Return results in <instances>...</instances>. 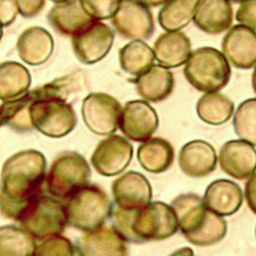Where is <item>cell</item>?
Returning a JSON list of instances; mask_svg holds the SVG:
<instances>
[{
  "instance_id": "10",
  "label": "cell",
  "mask_w": 256,
  "mask_h": 256,
  "mask_svg": "<svg viewBox=\"0 0 256 256\" xmlns=\"http://www.w3.org/2000/svg\"><path fill=\"white\" fill-rule=\"evenodd\" d=\"M111 24L119 35L132 40L147 39L155 29L149 7L139 0H120Z\"/></svg>"
},
{
  "instance_id": "29",
  "label": "cell",
  "mask_w": 256,
  "mask_h": 256,
  "mask_svg": "<svg viewBox=\"0 0 256 256\" xmlns=\"http://www.w3.org/2000/svg\"><path fill=\"white\" fill-rule=\"evenodd\" d=\"M201 0H168L158 12V23L165 31H180L195 14Z\"/></svg>"
},
{
  "instance_id": "3",
  "label": "cell",
  "mask_w": 256,
  "mask_h": 256,
  "mask_svg": "<svg viewBox=\"0 0 256 256\" xmlns=\"http://www.w3.org/2000/svg\"><path fill=\"white\" fill-rule=\"evenodd\" d=\"M179 230L188 242L195 246H210L226 235V220L209 210L203 199L195 193H183L171 201Z\"/></svg>"
},
{
  "instance_id": "45",
  "label": "cell",
  "mask_w": 256,
  "mask_h": 256,
  "mask_svg": "<svg viewBox=\"0 0 256 256\" xmlns=\"http://www.w3.org/2000/svg\"><path fill=\"white\" fill-rule=\"evenodd\" d=\"M255 237H256V228H255Z\"/></svg>"
},
{
  "instance_id": "22",
  "label": "cell",
  "mask_w": 256,
  "mask_h": 256,
  "mask_svg": "<svg viewBox=\"0 0 256 256\" xmlns=\"http://www.w3.org/2000/svg\"><path fill=\"white\" fill-rule=\"evenodd\" d=\"M240 186L229 179H217L211 182L203 195L206 207L220 216L235 214L243 203Z\"/></svg>"
},
{
  "instance_id": "37",
  "label": "cell",
  "mask_w": 256,
  "mask_h": 256,
  "mask_svg": "<svg viewBox=\"0 0 256 256\" xmlns=\"http://www.w3.org/2000/svg\"><path fill=\"white\" fill-rule=\"evenodd\" d=\"M46 0H17L18 12L25 18L36 16L44 8Z\"/></svg>"
},
{
  "instance_id": "40",
  "label": "cell",
  "mask_w": 256,
  "mask_h": 256,
  "mask_svg": "<svg viewBox=\"0 0 256 256\" xmlns=\"http://www.w3.org/2000/svg\"><path fill=\"white\" fill-rule=\"evenodd\" d=\"M141 3L146 5L147 7H158L164 5L168 0H139Z\"/></svg>"
},
{
  "instance_id": "8",
  "label": "cell",
  "mask_w": 256,
  "mask_h": 256,
  "mask_svg": "<svg viewBox=\"0 0 256 256\" xmlns=\"http://www.w3.org/2000/svg\"><path fill=\"white\" fill-rule=\"evenodd\" d=\"M33 128L50 138L68 135L77 124V116L72 105L59 96L35 99L29 108Z\"/></svg>"
},
{
  "instance_id": "34",
  "label": "cell",
  "mask_w": 256,
  "mask_h": 256,
  "mask_svg": "<svg viewBox=\"0 0 256 256\" xmlns=\"http://www.w3.org/2000/svg\"><path fill=\"white\" fill-rule=\"evenodd\" d=\"M83 9L95 20H105L114 15L120 0H79Z\"/></svg>"
},
{
  "instance_id": "15",
  "label": "cell",
  "mask_w": 256,
  "mask_h": 256,
  "mask_svg": "<svg viewBox=\"0 0 256 256\" xmlns=\"http://www.w3.org/2000/svg\"><path fill=\"white\" fill-rule=\"evenodd\" d=\"M221 50L232 66L250 69L256 65V31L241 24L232 26L224 35Z\"/></svg>"
},
{
  "instance_id": "38",
  "label": "cell",
  "mask_w": 256,
  "mask_h": 256,
  "mask_svg": "<svg viewBox=\"0 0 256 256\" xmlns=\"http://www.w3.org/2000/svg\"><path fill=\"white\" fill-rule=\"evenodd\" d=\"M244 197L247 206L256 215V172L252 174L245 182Z\"/></svg>"
},
{
  "instance_id": "1",
  "label": "cell",
  "mask_w": 256,
  "mask_h": 256,
  "mask_svg": "<svg viewBox=\"0 0 256 256\" xmlns=\"http://www.w3.org/2000/svg\"><path fill=\"white\" fill-rule=\"evenodd\" d=\"M47 162L35 149L16 152L2 165L0 174V212L17 221L24 208L46 190Z\"/></svg>"
},
{
  "instance_id": "42",
  "label": "cell",
  "mask_w": 256,
  "mask_h": 256,
  "mask_svg": "<svg viewBox=\"0 0 256 256\" xmlns=\"http://www.w3.org/2000/svg\"><path fill=\"white\" fill-rule=\"evenodd\" d=\"M52 2H54L55 4L56 3H61V2H66V1H69V0H51Z\"/></svg>"
},
{
  "instance_id": "14",
  "label": "cell",
  "mask_w": 256,
  "mask_h": 256,
  "mask_svg": "<svg viewBox=\"0 0 256 256\" xmlns=\"http://www.w3.org/2000/svg\"><path fill=\"white\" fill-rule=\"evenodd\" d=\"M127 240L113 225L83 232L76 242L78 256H128Z\"/></svg>"
},
{
  "instance_id": "5",
  "label": "cell",
  "mask_w": 256,
  "mask_h": 256,
  "mask_svg": "<svg viewBox=\"0 0 256 256\" xmlns=\"http://www.w3.org/2000/svg\"><path fill=\"white\" fill-rule=\"evenodd\" d=\"M16 222L37 242L62 235L68 226L64 202L47 192L32 200Z\"/></svg>"
},
{
  "instance_id": "9",
  "label": "cell",
  "mask_w": 256,
  "mask_h": 256,
  "mask_svg": "<svg viewBox=\"0 0 256 256\" xmlns=\"http://www.w3.org/2000/svg\"><path fill=\"white\" fill-rule=\"evenodd\" d=\"M120 102L104 92L88 94L82 101L81 115L86 127L96 135L109 136L119 128Z\"/></svg>"
},
{
  "instance_id": "32",
  "label": "cell",
  "mask_w": 256,
  "mask_h": 256,
  "mask_svg": "<svg viewBox=\"0 0 256 256\" xmlns=\"http://www.w3.org/2000/svg\"><path fill=\"white\" fill-rule=\"evenodd\" d=\"M232 124L240 139L256 146V98L246 99L238 105Z\"/></svg>"
},
{
  "instance_id": "25",
  "label": "cell",
  "mask_w": 256,
  "mask_h": 256,
  "mask_svg": "<svg viewBox=\"0 0 256 256\" xmlns=\"http://www.w3.org/2000/svg\"><path fill=\"white\" fill-rule=\"evenodd\" d=\"M174 157L173 145L162 137H151L142 142L137 149L139 164L150 173L167 171L172 166Z\"/></svg>"
},
{
  "instance_id": "27",
  "label": "cell",
  "mask_w": 256,
  "mask_h": 256,
  "mask_svg": "<svg viewBox=\"0 0 256 256\" xmlns=\"http://www.w3.org/2000/svg\"><path fill=\"white\" fill-rule=\"evenodd\" d=\"M196 113L204 123L218 126L226 123L232 117L234 103L219 91L207 92L198 99Z\"/></svg>"
},
{
  "instance_id": "43",
  "label": "cell",
  "mask_w": 256,
  "mask_h": 256,
  "mask_svg": "<svg viewBox=\"0 0 256 256\" xmlns=\"http://www.w3.org/2000/svg\"><path fill=\"white\" fill-rule=\"evenodd\" d=\"M2 34H3V26L0 24V40L2 38Z\"/></svg>"
},
{
  "instance_id": "41",
  "label": "cell",
  "mask_w": 256,
  "mask_h": 256,
  "mask_svg": "<svg viewBox=\"0 0 256 256\" xmlns=\"http://www.w3.org/2000/svg\"><path fill=\"white\" fill-rule=\"evenodd\" d=\"M251 83H252V88L254 93L256 94V65L254 66L253 72H252V78H251Z\"/></svg>"
},
{
  "instance_id": "18",
  "label": "cell",
  "mask_w": 256,
  "mask_h": 256,
  "mask_svg": "<svg viewBox=\"0 0 256 256\" xmlns=\"http://www.w3.org/2000/svg\"><path fill=\"white\" fill-rule=\"evenodd\" d=\"M218 157L214 147L205 140L195 139L184 144L178 154L181 171L191 178H203L211 174Z\"/></svg>"
},
{
  "instance_id": "2",
  "label": "cell",
  "mask_w": 256,
  "mask_h": 256,
  "mask_svg": "<svg viewBox=\"0 0 256 256\" xmlns=\"http://www.w3.org/2000/svg\"><path fill=\"white\" fill-rule=\"evenodd\" d=\"M110 218L122 236L133 243L162 241L179 229L173 208L162 201L149 202L142 208L132 210L114 206Z\"/></svg>"
},
{
  "instance_id": "16",
  "label": "cell",
  "mask_w": 256,
  "mask_h": 256,
  "mask_svg": "<svg viewBox=\"0 0 256 256\" xmlns=\"http://www.w3.org/2000/svg\"><path fill=\"white\" fill-rule=\"evenodd\" d=\"M111 193L115 206L126 210L142 208L152 199L150 182L137 171H128L116 178Z\"/></svg>"
},
{
  "instance_id": "44",
  "label": "cell",
  "mask_w": 256,
  "mask_h": 256,
  "mask_svg": "<svg viewBox=\"0 0 256 256\" xmlns=\"http://www.w3.org/2000/svg\"><path fill=\"white\" fill-rule=\"evenodd\" d=\"M230 2H235V3H241V2H243V1H245V0H229Z\"/></svg>"
},
{
  "instance_id": "11",
  "label": "cell",
  "mask_w": 256,
  "mask_h": 256,
  "mask_svg": "<svg viewBox=\"0 0 256 256\" xmlns=\"http://www.w3.org/2000/svg\"><path fill=\"white\" fill-rule=\"evenodd\" d=\"M114 38V31L107 24L96 20L71 37V45L78 61L91 65L101 61L108 55Z\"/></svg>"
},
{
  "instance_id": "31",
  "label": "cell",
  "mask_w": 256,
  "mask_h": 256,
  "mask_svg": "<svg viewBox=\"0 0 256 256\" xmlns=\"http://www.w3.org/2000/svg\"><path fill=\"white\" fill-rule=\"evenodd\" d=\"M36 244L20 226H0V256H32Z\"/></svg>"
},
{
  "instance_id": "17",
  "label": "cell",
  "mask_w": 256,
  "mask_h": 256,
  "mask_svg": "<svg viewBox=\"0 0 256 256\" xmlns=\"http://www.w3.org/2000/svg\"><path fill=\"white\" fill-rule=\"evenodd\" d=\"M218 162L228 176L237 180L248 179L256 171V149L245 140H229L221 146Z\"/></svg>"
},
{
  "instance_id": "20",
  "label": "cell",
  "mask_w": 256,
  "mask_h": 256,
  "mask_svg": "<svg viewBox=\"0 0 256 256\" xmlns=\"http://www.w3.org/2000/svg\"><path fill=\"white\" fill-rule=\"evenodd\" d=\"M16 49L19 58L24 63L38 66L51 57L54 50V40L45 28L30 26L19 35Z\"/></svg>"
},
{
  "instance_id": "12",
  "label": "cell",
  "mask_w": 256,
  "mask_h": 256,
  "mask_svg": "<svg viewBox=\"0 0 256 256\" xmlns=\"http://www.w3.org/2000/svg\"><path fill=\"white\" fill-rule=\"evenodd\" d=\"M133 157V146L126 137L112 134L102 139L91 155L94 170L106 177L122 173Z\"/></svg>"
},
{
  "instance_id": "33",
  "label": "cell",
  "mask_w": 256,
  "mask_h": 256,
  "mask_svg": "<svg viewBox=\"0 0 256 256\" xmlns=\"http://www.w3.org/2000/svg\"><path fill=\"white\" fill-rule=\"evenodd\" d=\"M76 247L63 235L47 238L36 244L32 256H76Z\"/></svg>"
},
{
  "instance_id": "6",
  "label": "cell",
  "mask_w": 256,
  "mask_h": 256,
  "mask_svg": "<svg viewBox=\"0 0 256 256\" xmlns=\"http://www.w3.org/2000/svg\"><path fill=\"white\" fill-rule=\"evenodd\" d=\"M186 80L200 92H216L230 81V63L218 49L204 46L192 51L183 69Z\"/></svg>"
},
{
  "instance_id": "19",
  "label": "cell",
  "mask_w": 256,
  "mask_h": 256,
  "mask_svg": "<svg viewBox=\"0 0 256 256\" xmlns=\"http://www.w3.org/2000/svg\"><path fill=\"white\" fill-rule=\"evenodd\" d=\"M47 20L57 33L66 37H73L96 21L86 13L79 0L56 3L49 10Z\"/></svg>"
},
{
  "instance_id": "30",
  "label": "cell",
  "mask_w": 256,
  "mask_h": 256,
  "mask_svg": "<svg viewBox=\"0 0 256 256\" xmlns=\"http://www.w3.org/2000/svg\"><path fill=\"white\" fill-rule=\"evenodd\" d=\"M37 96L32 90L17 99L3 102L0 105V127L8 125L19 133L27 132L31 126L29 108Z\"/></svg>"
},
{
  "instance_id": "35",
  "label": "cell",
  "mask_w": 256,
  "mask_h": 256,
  "mask_svg": "<svg viewBox=\"0 0 256 256\" xmlns=\"http://www.w3.org/2000/svg\"><path fill=\"white\" fill-rule=\"evenodd\" d=\"M235 18L241 25L256 31V0L241 2L236 11Z\"/></svg>"
},
{
  "instance_id": "21",
  "label": "cell",
  "mask_w": 256,
  "mask_h": 256,
  "mask_svg": "<svg viewBox=\"0 0 256 256\" xmlns=\"http://www.w3.org/2000/svg\"><path fill=\"white\" fill-rule=\"evenodd\" d=\"M194 25L210 35L228 31L233 23V7L229 0H201L193 17Z\"/></svg>"
},
{
  "instance_id": "26",
  "label": "cell",
  "mask_w": 256,
  "mask_h": 256,
  "mask_svg": "<svg viewBox=\"0 0 256 256\" xmlns=\"http://www.w3.org/2000/svg\"><path fill=\"white\" fill-rule=\"evenodd\" d=\"M31 75L29 70L16 61L0 63V100L11 101L29 91Z\"/></svg>"
},
{
  "instance_id": "28",
  "label": "cell",
  "mask_w": 256,
  "mask_h": 256,
  "mask_svg": "<svg viewBox=\"0 0 256 256\" xmlns=\"http://www.w3.org/2000/svg\"><path fill=\"white\" fill-rule=\"evenodd\" d=\"M153 49L142 40H132L119 50L121 69L133 76H138L154 65Z\"/></svg>"
},
{
  "instance_id": "24",
  "label": "cell",
  "mask_w": 256,
  "mask_h": 256,
  "mask_svg": "<svg viewBox=\"0 0 256 256\" xmlns=\"http://www.w3.org/2000/svg\"><path fill=\"white\" fill-rule=\"evenodd\" d=\"M135 88L138 95L147 102L158 103L167 99L174 89V75L170 69L159 64L136 76Z\"/></svg>"
},
{
  "instance_id": "7",
  "label": "cell",
  "mask_w": 256,
  "mask_h": 256,
  "mask_svg": "<svg viewBox=\"0 0 256 256\" xmlns=\"http://www.w3.org/2000/svg\"><path fill=\"white\" fill-rule=\"evenodd\" d=\"M90 174V166L81 154L75 151L61 152L51 162L47 172V193L65 201L88 183Z\"/></svg>"
},
{
  "instance_id": "39",
  "label": "cell",
  "mask_w": 256,
  "mask_h": 256,
  "mask_svg": "<svg viewBox=\"0 0 256 256\" xmlns=\"http://www.w3.org/2000/svg\"><path fill=\"white\" fill-rule=\"evenodd\" d=\"M169 256H194V252L190 247H182L172 252Z\"/></svg>"
},
{
  "instance_id": "23",
  "label": "cell",
  "mask_w": 256,
  "mask_h": 256,
  "mask_svg": "<svg viewBox=\"0 0 256 256\" xmlns=\"http://www.w3.org/2000/svg\"><path fill=\"white\" fill-rule=\"evenodd\" d=\"M152 49L158 64L168 69L182 66L192 53L191 41L181 31H166L160 34Z\"/></svg>"
},
{
  "instance_id": "36",
  "label": "cell",
  "mask_w": 256,
  "mask_h": 256,
  "mask_svg": "<svg viewBox=\"0 0 256 256\" xmlns=\"http://www.w3.org/2000/svg\"><path fill=\"white\" fill-rule=\"evenodd\" d=\"M18 13L17 0H0V24L3 27L12 24Z\"/></svg>"
},
{
  "instance_id": "4",
  "label": "cell",
  "mask_w": 256,
  "mask_h": 256,
  "mask_svg": "<svg viewBox=\"0 0 256 256\" xmlns=\"http://www.w3.org/2000/svg\"><path fill=\"white\" fill-rule=\"evenodd\" d=\"M68 226L83 232L105 224L112 213V203L105 190L87 183L64 201Z\"/></svg>"
},
{
  "instance_id": "13",
  "label": "cell",
  "mask_w": 256,
  "mask_h": 256,
  "mask_svg": "<svg viewBox=\"0 0 256 256\" xmlns=\"http://www.w3.org/2000/svg\"><path fill=\"white\" fill-rule=\"evenodd\" d=\"M159 125L155 109L145 100H130L122 107L119 129L134 142H144L152 137Z\"/></svg>"
}]
</instances>
